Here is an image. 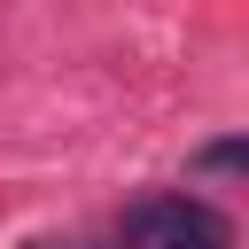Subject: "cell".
I'll list each match as a JSON object with an SVG mask.
<instances>
[{
  "label": "cell",
  "instance_id": "1",
  "mask_svg": "<svg viewBox=\"0 0 249 249\" xmlns=\"http://www.w3.org/2000/svg\"><path fill=\"white\" fill-rule=\"evenodd\" d=\"M124 249H233V218L202 195H140L117 218Z\"/></svg>",
  "mask_w": 249,
  "mask_h": 249
},
{
  "label": "cell",
  "instance_id": "2",
  "mask_svg": "<svg viewBox=\"0 0 249 249\" xmlns=\"http://www.w3.org/2000/svg\"><path fill=\"white\" fill-rule=\"evenodd\" d=\"M195 163H202V171H241V163H249V140H210Z\"/></svg>",
  "mask_w": 249,
  "mask_h": 249
},
{
  "label": "cell",
  "instance_id": "3",
  "mask_svg": "<svg viewBox=\"0 0 249 249\" xmlns=\"http://www.w3.org/2000/svg\"><path fill=\"white\" fill-rule=\"evenodd\" d=\"M39 249H86V241H39Z\"/></svg>",
  "mask_w": 249,
  "mask_h": 249
}]
</instances>
